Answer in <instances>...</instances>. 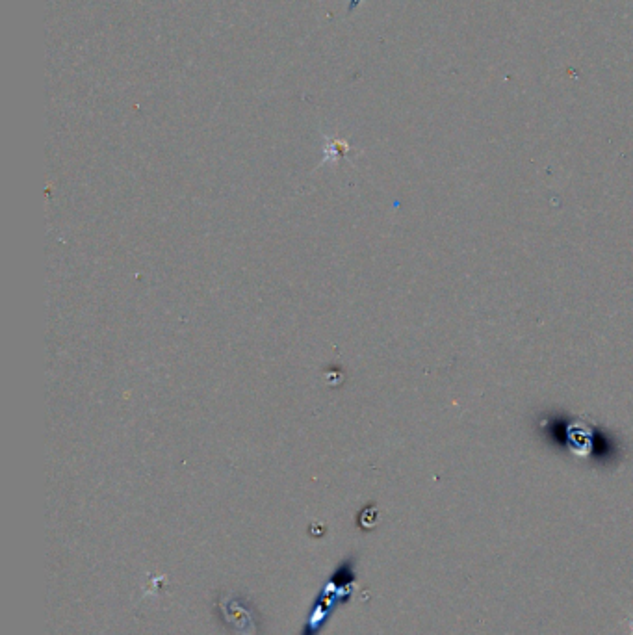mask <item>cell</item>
Returning <instances> with one entry per match:
<instances>
[{"instance_id": "cell-1", "label": "cell", "mask_w": 633, "mask_h": 635, "mask_svg": "<svg viewBox=\"0 0 633 635\" xmlns=\"http://www.w3.org/2000/svg\"><path fill=\"white\" fill-rule=\"evenodd\" d=\"M355 580H357V558L348 556L338 563L335 572L323 584L318 597L312 602L311 611L299 635L322 634L325 624L329 623L333 613L338 608L346 606L353 597Z\"/></svg>"}, {"instance_id": "cell-2", "label": "cell", "mask_w": 633, "mask_h": 635, "mask_svg": "<svg viewBox=\"0 0 633 635\" xmlns=\"http://www.w3.org/2000/svg\"><path fill=\"white\" fill-rule=\"evenodd\" d=\"M221 619L223 624L229 626L236 635H257L259 617L255 606L240 595H221L220 604Z\"/></svg>"}]
</instances>
